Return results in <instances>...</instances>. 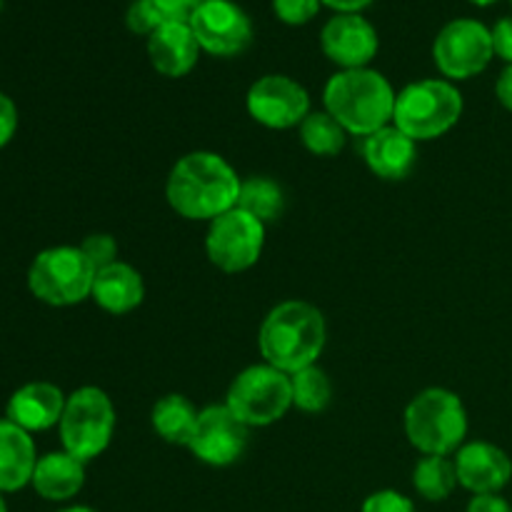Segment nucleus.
<instances>
[{"label": "nucleus", "instance_id": "obj_1", "mask_svg": "<svg viewBox=\"0 0 512 512\" xmlns=\"http://www.w3.org/2000/svg\"><path fill=\"white\" fill-rule=\"evenodd\" d=\"M240 185L243 180L223 155L195 150L173 165L165 183V198L185 220L210 223L238 205Z\"/></svg>", "mask_w": 512, "mask_h": 512}, {"label": "nucleus", "instance_id": "obj_2", "mask_svg": "<svg viewBox=\"0 0 512 512\" xmlns=\"http://www.w3.org/2000/svg\"><path fill=\"white\" fill-rule=\"evenodd\" d=\"M325 338V318L315 305L305 300H285L265 315L258 333V348L263 363L293 375L318 363Z\"/></svg>", "mask_w": 512, "mask_h": 512}, {"label": "nucleus", "instance_id": "obj_3", "mask_svg": "<svg viewBox=\"0 0 512 512\" xmlns=\"http://www.w3.org/2000/svg\"><path fill=\"white\" fill-rule=\"evenodd\" d=\"M398 93L390 80L373 68L340 70L325 83V110L348 130V135L368 138L393 123Z\"/></svg>", "mask_w": 512, "mask_h": 512}, {"label": "nucleus", "instance_id": "obj_4", "mask_svg": "<svg viewBox=\"0 0 512 512\" xmlns=\"http://www.w3.org/2000/svg\"><path fill=\"white\" fill-rule=\"evenodd\" d=\"M405 435L423 455L450 458L468 438V410L453 390L428 388L405 408Z\"/></svg>", "mask_w": 512, "mask_h": 512}, {"label": "nucleus", "instance_id": "obj_5", "mask_svg": "<svg viewBox=\"0 0 512 512\" xmlns=\"http://www.w3.org/2000/svg\"><path fill=\"white\" fill-rule=\"evenodd\" d=\"M463 115V93L445 78H425L405 85L395 98L393 125L415 143L443 138Z\"/></svg>", "mask_w": 512, "mask_h": 512}, {"label": "nucleus", "instance_id": "obj_6", "mask_svg": "<svg viewBox=\"0 0 512 512\" xmlns=\"http://www.w3.org/2000/svg\"><path fill=\"white\" fill-rule=\"evenodd\" d=\"M95 268L80 245H55L40 250L28 270V288L40 303L53 308L83 303L93 293Z\"/></svg>", "mask_w": 512, "mask_h": 512}, {"label": "nucleus", "instance_id": "obj_7", "mask_svg": "<svg viewBox=\"0 0 512 512\" xmlns=\"http://www.w3.org/2000/svg\"><path fill=\"white\" fill-rule=\"evenodd\" d=\"M60 443L65 453L90 463L108 450L115 433V405L108 393L85 385L68 395L60 418Z\"/></svg>", "mask_w": 512, "mask_h": 512}, {"label": "nucleus", "instance_id": "obj_8", "mask_svg": "<svg viewBox=\"0 0 512 512\" xmlns=\"http://www.w3.org/2000/svg\"><path fill=\"white\" fill-rule=\"evenodd\" d=\"M225 405L248 428H268L293 408L290 375L268 363L250 365L230 383Z\"/></svg>", "mask_w": 512, "mask_h": 512}, {"label": "nucleus", "instance_id": "obj_9", "mask_svg": "<svg viewBox=\"0 0 512 512\" xmlns=\"http://www.w3.org/2000/svg\"><path fill=\"white\" fill-rule=\"evenodd\" d=\"M495 58L493 33L475 18H455L438 33L433 60L445 80H470L483 73Z\"/></svg>", "mask_w": 512, "mask_h": 512}, {"label": "nucleus", "instance_id": "obj_10", "mask_svg": "<svg viewBox=\"0 0 512 512\" xmlns=\"http://www.w3.org/2000/svg\"><path fill=\"white\" fill-rule=\"evenodd\" d=\"M263 245L265 225L240 208L210 220L208 235H205L208 260L223 273H243L253 268L263 255Z\"/></svg>", "mask_w": 512, "mask_h": 512}, {"label": "nucleus", "instance_id": "obj_11", "mask_svg": "<svg viewBox=\"0 0 512 512\" xmlns=\"http://www.w3.org/2000/svg\"><path fill=\"white\" fill-rule=\"evenodd\" d=\"M245 108L263 128H300V123L310 115V95L298 80L288 75H263L250 85Z\"/></svg>", "mask_w": 512, "mask_h": 512}, {"label": "nucleus", "instance_id": "obj_12", "mask_svg": "<svg viewBox=\"0 0 512 512\" xmlns=\"http://www.w3.org/2000/svg\"><path fill=\"white\" fill-rule=\"evenodd\" d=\"M200 50L215 58H233L253 43V23L248 13L233 0H208L190 18Z\"/></svg>", "mask_w": 512, "mask_h": 512}, {"label": "nucleus", "instance_id": "obj_13", "mask_svg": "<svg viewBox=\"0 0 512 512\" xmlns=\"http://www.w3.org/2000/svg\"><path fill=\"white\" fill-rule=\"evenodd\" d=\"M250 440V428L235 418L228 405H208L200 410L198 428L188 450L205 465L228 468L245 455Z\"/></svg>", "mask_w": 512, "mask_h": 512}, {"label": "nucleus", "instance_id": "obj_14", "mask_svg": "<svg viewBox=\"0 0 512 512\" xmlns=\"http://www.w3.org/2000/svg\"><path fill=\"white\" fill-rule=\"evenodd\" d=\"M320 48L340 70H358L373 63L380 38L373 23L360 13H335L320 33Z\"/></svg>", "mask_w": 512, "mask_h": 512}, {"label": "nucleus", "instance_id": "obj_15", "mask_svg": "<svg viewBox=\"0 0 512 512\" xmlns=\"http://www.w3.org/2000/svg\"><path fill=\"white\" fill-rule=\"evenodd\" d=\"M453 460L458 485L473 495L500 493L512 480L510 455L488 440L465 443Z\"/></svg>", "mask_w": 512, "mask_h": 512}, {"label": "nucleus", "instance_id": "obj_16", "mask_svg": "<svg viewBox=\"0 0 512 512\" xmlns=\"http://www.w3.org/2000/svg\"><path fill=\"white\" fill-rule=\"evenodd\" d=\"M65 403H68V398L58 385L38 380V383L23 385L10 395L8 408H5L8 418L5 420L23 428L25 433H43L53 425H60Z\"/></svg>", "mask_w": 512, "mask_h": 512}, {"label": "nucleus", "instance_id": "obj_17", "mask_svg": "<svg viewBox=\"0 0 512 512\" xmlns=\"http://www.w3.org/2000/svg\"><path fill=\"white\" fill-rule=\"evenodd\" d=\"M363 158L370 173L383 180H403L418 163V143L393 123L363 138Z\"/></svg>", "mask_w": 512, "mask_h": 512}, {"label": "nucleus", "instance_id": "obj_18", "mask_svg": "<svg viewBox=\"0 0 512 512\" xmlns=\"http://www.w3.org/2000/svg\"><path fill=\"white\" fill-rule=\"evenodd\" d=\"M150 65L165 78H183L198 65L200 45L190 23H163L148 35Z\"/></svg>", "mask_w": 512, "mask_h": 512}, {"label": "nucleus", "instance_id": "obj_19", "mask_svg": "<svg viewBox=\"0 0 512 512\" xmlns=\"http://www.w3.org/2000/svg\"><path fill=\"white\" fill-rule=\"evenodd\" d=\"M90 298L95 300L98 308H103L110 315L133 313L145 298L143 275L133 265L118 260V263L108 265V268L95 273Z\"/></svg>", "mask_w": 512, "mask_h": 512}, {"label": "nucleus", "instance_id": "obj_20", "mask_svg": "<svg viewBox=\"0 0 512 512\" xmlns=\"http://www.w3.org/2000/svg\"><path fill=\"white\" fill-rule=\"evenodd\" d=\"M38 453L30 433L0 420V493H18L33 480Z\"/></svg>", "mask_w": 512, "mask_h": 512}, {"label": "nucleus", "instance_id": "obj_21", "mask_svg": "<svg viewBox=\"0 0 512 512\" xmlns=\"http://www.w3.org/2000/svg\"><path fill=\"white\" fill-rule=\"evenodd\" d=\"M30 485H33L35 493L43 500L65 503V500L75 498L83 490L85 463L65 453V450L43 455V458H38Z\"/></svg>", "mask_w": 512, "mask_h": 512}, {"label": "nucleus", "instance_id": "obj_22", "mask_svg": "<svg viewBox=\"0 0 512 512\" xmlns=\"http://www.w3.org/2000/svg\"><path fill=\"white\" fill-rule=\"evenodd\" d=\"M198 418L200 410L180 393L163 395L150 410V425H153L155 435L163 438L165 443L180 445V448L190 445L195 428H198Z\"/></svg>", "mask_w": 512, "mask_h": 512}, {"label": "nucleus", "instance_id": "obj_23", "mask_svg": "<svg viewBox=\"0 0 512 512\" xmlns=\"http://www.w3.org/2000/svg\"><path fill=\"white\" fill-rule=\"evenodd\" d=\"M235 208L245 210L263 225H270L283 218L285 193L275 180L265 178V175H253V178H245L243 185H240Z\"/></svg>", "mask_w": 512, "mask_h": 512}, {"label": "nucleus", "instance_id": "obj_24", "mask_svg": "<svg viewBox=\"0 0 512 512\" xmlns=\"http://www.w3.org/2000/svg\"><path fill=\"white\" fill-rule=\"evenodd\" d=\"M298 133L303 148L318 158H335L343 153L348 143V130L328 110H310L308 118L300 123Z\"/></svg>", "mask_w": 512, "mask_h": 512}, {"label": "nucleus", "instance_id": "obj_25", "mask_svg": "<svg viewBox=\"0 0 512 512\" xmlns=\"http://www.w3.org/2000/svg\"><path fill=\"white\" fill-rule=\"evenodd\" d=\"M413 488L428 503H443L458 488L455 460L443 455H423L413 470Z\"/></svg>", "mask_w": 512, "mask_h": 512}, {"label": "nucleus", "instance_id": "obj_26", "mask_svg": "<svg viewBox=\"0 0 512 512\" xmlns=\"http://www.w3.org/2000/svg\"><path fill=\"white\" fill-rule=\"evenodd\" d=\"M290 385H293V408L303 413H323L333 400V383L318 363L290 375Z\"/></svg>", "mask_w": 512, "mask_h": 512}, {"label": "nucleus", "instance_id": "obj_27", "mask_svg": "<svg viewBox=\"0 0 512 512\" xmlns=\"http://www.w3.org/2000/svg\"><path fill=\"white\" fill-rule=\"evenodd\" d=\"M80 250L85 253V258L90 260V265L95 268V273L108 265L118 263V243H115L113 235L108 233H93L80 243Z\"/></svg>", "mask_w": 512, "mask_h": 512}, {"label": "nucleus", "instance_id": "obj_28", "mask_svg": "<svg viewBox=\"0 0 512 512\" xmlns=\"http://www.w3.org/2000/svg\"><path fill=\"white\" fill-rule=\"evenodd\" d=\"M153 8L155 18L163 23H190L195 10L205 5L208 0H145Z\"/></svg>", "mask_w": 512, "mask_h": 512}, {"label": "nucleus", "instance_id": "obj_29", "mask_svg": "<svg viewBox=\"0 0 512 512\" xmlns=\"http://www.w3.org/2000/svg\"><path fill=\"white\" fill-rule=\"evenodd\" d=\"M320 0H273V13L285 25H305L318 15Z\"/></svg>", "mask_w": 512, "mask_h": 512}, {"label": "nucleus", "instance_id": "obj_30", "mask_svg": "<svg viewBox=\"0 0 512 512\" xmlns=\"http://www.w3.org/2000/svg\"><path fill=\"white\" fill-rule=\"evenodd\" d=\"M360 512H418L413 500L408 495L398 493V490H378V493L368 495Z\"/></svg>", "mask_w": 512, "mask_h": 512}, {"label": "nucleus", "instance_id": "obj_31", "mask_svg": "<svg viewBox=\"0 0 512 512\" xmlns=\"http://www.w3.org/2000/svg\"><path fill=\"white\" fill-rule=\"evenodd\" d=\"M125 23H128L130 33L135 35H153L155 30L160 28V20L155 18L153 8H150L145 0H135V3L130 5Z\"/></svg>", "mask_w": 512, "mask_h": 512}, {"label": "nucleus", "instance_id": "obj_32", "mask_svg": "<svg viewBox=\"0 0 512 512\" xmlns=\"http://www.w3.org/2000/svg\"><path fill=\"white\" fill-rule=\"evenodd\" d=\"M493 33V50L505 65H512V15H505L490 28Z\"/></svg>", "mask_w": 512, "mask_h": 512}, {"label": "nucleus", "instance_id": "obj_33", "mask_svg": "<svg viewBox=\"0 0 512 512\" xmlns=\"http://www.w3.org/2000/svg\"><path fill=\"white\" fill-rule=\"evenodd\" d=\"M15 130H18V108L8 95L0 93V148L13 140Z\"/></svg>", "mask_w": 512, "mask_h": 512}, {"label": "nucleus", "instance_id": "obj_34", "mask_svg": "<svg viewBox=\"0 0 512 512\" xmlns=\"http://www.w3.org/2000/svg\"><path fill=\"white\" fill-rule=\"evenodd\" d=\"M465 512H512V505L500 493L473 495Z\"/></svg>", "mask_w": 512, "mask_h": 512}, {"label": "nucleus", "instance_id": "obj_35", "mask_svg": "<svg viewBox=\"0 0 512 512\" xmlns=\"http://www.w3.org/2000/svg\"><path fill=\"white\" fill-rule=\"evenodd\" d=\"M495 98L503 105L505 110L512 113V65H505L503 73L498 75V83H495Z\"/></svg>", "mask_w": 512, "mask_h": 512}, {"label": "nucleus", "instance_id": "obj_36", "mask_svg": "<svg viewBox=\"0 0 512 512\" xmlns=\"http://www.w3.org/2000/svg\"><path fill=\"white\" fill-rule=\"evenodd\" d=\"M320 3L333 8L335 13H360L368 5H373V0H320Z\"/></svg>", "mask_w": 512, "mask_h": 512}, {"label": "nucleus", "instance_id": "obj_37", "mask_svg": "<svg viewBox=\"0 0 512 512\" xmlns=\"http://www.w3.org/2000/svg\"><path fill=\"white\" fill-rule=\"evenodd\" d=\"M60 512H98V510L88 508V505H73V508H65V510H60Z\"/></svg>", "mask_w": 512, "mask_h": 512}, {"label": "nucleus", "instance_id": "obj_38", "mask_svg": "<svg viewBox=\"0 0 512 512\" xmlns=\"http://www.w3.org/2000/svg\"><path fill=\"white\" fill-rule=\"evenodd\" d=\"M470 3H473V5H480V8H488V5L498 3V0H470Z\"/></svg>", "mask_w": 512, "mask_h": 512}, {"label": "nucleus", "instance_id": "obj_39", "mask_svg": "<svg viewBox=\"0 0 512 512\" xmlns=\"http://www.w3.org/2000/svg\"><path fill=\"white\" fill-rule=\"evenodd\" d=\"M0 512H8V505H5V500H3V493H0Z\"/></svg>", "mask_w": 512, "mask_h": 512}, {"label": "nucleus", "instance_id": "obj_40", "mask_svg": "<svg viewBox=\"0 0 512 512\" xmlns=\"http://www.w3.org/2000/svg\"><path fill=\"white\" fill-rule=\"evenodd\" d=\"M510 5H512V0H510Z\"/></svg>", "mask_w": 512, "mask_h": 512}]
</instances>
